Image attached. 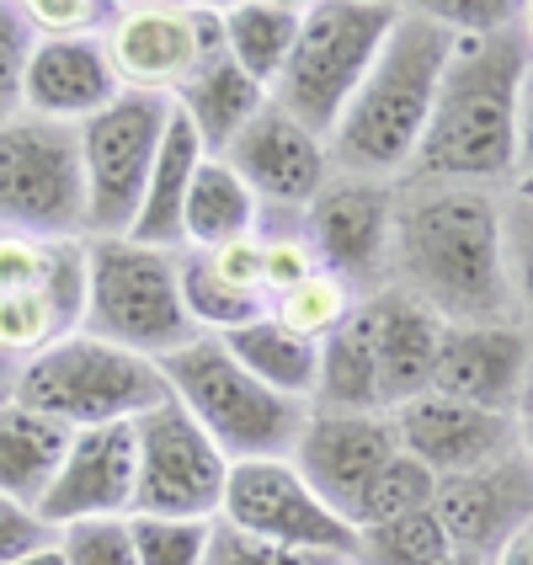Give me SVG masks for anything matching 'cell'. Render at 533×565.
Returning a JSON list of instances; mask_svg holds the SVG:
<instances>
[{
    "mask_svg": "<svg viewBox=\"0 0 533 565\" xmlns=\"http://www.w3.org/2000/svg\"><path fill=\"white\" fill-rule=\"evenodd\" d=\"M390 288H406L443 326L518 320L502 262V192L465 182L395 188Z\"/></svg>",
    "mask_w": 533,
    "mask_h": 565,
    "instance_id": "obj_1",
    "label": "cell"
},
{
    "mask_svg": "<svg viewBox=\"0 0 533 565\" xmlns=\"http://www.w3.org/2000/svg\"><path fill=\"white\" fill-rule=\"evenodd\" d=\"M533 64V43L523 22L480 38H454L448 70L438 81V102L427 134L406 171L411 182H465L497 188L518 160V92Z\"/></svg>",
    "mask_w": 533,
    "mask_h": 565,
    "instance_id": "obj_2",
    "label": "cell"
},
{
    "mask_svg": "<svg viewBox=\"0 0 533 565\" xmlns=\"http://www.w3.org/2000/svg\"><path fill=\"white\" fill-rule=\"evenodd\" d=\"M448 49L454 32H443L422 6H401V22L390 28L374 70L363 75L337 128L326 134V160L337 177H369V182L406 177L438 102Z\"/></svg>",
    "mask_w": 533,
    "mask_h": 565,
    "instance_id": "obj_3",
    "label": "cell"
},
{
    "mask_svg": "<svg viewBox=\"0 0 533 565\" xmlns=\"http://www.w3.org/2000/svg\"><path fill=\"white\" fill-rule=\"evenodd\" d=\"M160 379L171 390V401L188 411L192 422L209 433L230 465H252V459H288L299 427L310 406L288 401L278 390H267L252 379L220 337H192L188 347L160 358Z\"/></svg>",
    "mask_w": 533,
    "mask_h": 565,
    "instance_id": "obj_4",
    "label": "cell"
},
{
    "mask_svg": "<svg viewBox=\"0 0 533 565\" xmlns=\"http://www.w3.org/2000/svg\"><path fill=\"white\" fill-rule=\"evenodd\" d=\"M401 22V6L390 0H315L294 38V54L283 64L273 102L315 139H326L363 75L374 70L390 28Z\"/></svg>",
    "mask_w": 533,
    "mask_h": 565,
    "instance_id": "obj_5",
    "label": "cell"
},
{
    "mask_svg": "<svg viewBox=\"0 0 533 565\" xmlns=\"http://www.w3.org/2000/svg\"><path fill=\"white\" fill-rule=\"evenodd\" d=\"M11 401H22V406L64 422L70 433H81V427L134 422L145 411L166 406L171 390L160 379V363L75 331V337H64L49 352L22 363V374L11 384Z\"/></svg>",
    "mask_w": 533,
    "mask_h": 565,
    "instance_id": "obj_6",
    "label": "cell"
},
{
    "mask_svg": "<svg viewBox=\"0 0 533 565\" xmlns=\"http://www.w3.org/2000/svg\"><path fill=\"white\" fill-rule=\"evenodd\" d=\"M81 331L160 363L188 347L192 331L177 282V252H150L134 241H86V315Z\"/></svg>",
    "mask_w": 533,
    "mask_h": 565,
    "instance_id": "obj_7",
    "label": "cell"
},
{
    "mask_svg": "<svg viewBox=\"0 0 533 565\" xmlns=\"http://www.w3.org/2000/svg\"><path fill=\"white\" fill-rule=\"evenodd\" d=\"M0 230L32 241H86V177L75 128L28 113L0 124Z\"/></svg>",
    "mask_w": 533,
    "mask_h": 565,
    "instance_id": "obj_8",
    "label": "cell"
},
{
    "mask_svg": "<svg viewBox=\"0 0 533 565\" xmlns=\"http://www.w3.org/2000/svg\"><path fill=\"white\" fill-rule=\"evenodd\" d=\"M166 118H171V96L124 92L113 107H102L75 128L81 177H86V241H124L134 230Z\"/></svg>",
    "mask_w": 533,
    "mask_h": 565,
    "instance_id": "obj_9",
    "label": "cell"
},
{
    "mask_svg": "<svg viewBox=\"0 0 533 565\" xmlns=\"http://www.w3.org/2000/svg\"><path fill=\"white\" fill-rule=\"evenodd\" d=\"M230 459L209 443L177 401L134 416V507L128 518H188L214 523Z\"/></svg>",
    "mask_w": 533,
    "mask_h": 565,
    "instance_id": "obj_10",
    "label": "cell"
},
{
    "mask_svg": "<svg viewBox=\"0 0 533 565\" xmlns=\"http://www.w3.org/2000/svg\"><path fill=\"white\" fill-rule=\"evenodd\" d=\"M220 523L262 539V544L305 550V555H326V561L342 565H352V555H358V529L320 502L288 459L230 465Z\"/></svg>",
    "mask_w": 533,
    "mask_h": 565,
    "instance_id": "obj_11",
    "label": "cell"
},
{
    "mask_svg": "<svg viewBox=\"0 0 533 565\" xmlns=\"http://www.w3.org/2000/svg\"><path fill=\"white\" fill-rule=\"evenodd\" d=\"M390 235H395V188L369 177H337L299 214V241L320 273L342 278L352 299L390 288Z\"/></svg>",
    "mask_w": 533,
    "mask_h": 565,
    "instance_id": "obj_12",
    "label": "cell"
},
{
    "mask_svg": "<svg viewBox=\"0 0 533 565\" xmlns=\"http://www.w3.org/2000/svg\"><path fill=\"white\" fill-rule=\"evenodd\" d=\"M102 43L124 92L177 96L192 70L224 49L220 6H118Z\"/></svg>",
    "mask_w": 533,
    "mask_h": 565,
    "instance_id": "obj_13",
    "label": "cell"
},
{
    "mask_svg": "<svg viewBox=\"0 0 533 565\" xmlns=\"http://www.w3.org/2000/svg\"><path fill=\"white\" fill-rule=\"evenodd\" d=\"M214 160H224L246 182V192L262 209H278V214H305L315 192L331 182L326 139H315L305 124H294L273 96L252 124L230 139V150Z\"/></svg>",
    "mask_w": 533,
    "mask_h": 565,
    "instance_id": "obj_14",
    "label": "cell"
},
{
    "mask_svg": "<svg viewBox=\"0 0 533 565\" xmlns=\"http://www.w3.org/2000/svg\"><path fill=\"white\" fill-rule=\"evenodd\" d=\"M433 518L454 544V555L491 565L507 550V539L533 523V459L518 448L486 470L448 475L433 491Z\"/></svg>",
    "mask_w": 533,
    "mask_h": 565,
    "instance_id": "obj_15",
    "label": "cell"
},
{
    "mask_svg": "<svg viewBox=\"0 0 533 565\" xmlns=\"http://www.w3.org/2000/svg\"><path fill=\"white\" fill-rule=\"evenodd\" d=\"M395 454H401V438H395V422H390L384 411H369V416L310 411L305 427H299L294 454H288V465L305 475V486H310L337 518H347L352 502L369 491V480H374Z\"/></svg>",
    "mask_w": 533,
    "mask_h": 565,
    "instance_id": "obj_16",
    "label": "cell"
},
{
    "mask_svg": "<svg viewBox=\"0 0 533 565\" xmlns=\"http://www.w3.org/2000/svg\"><path fill=\"white\" fill-rule=\"evenodd\" d=\"M384 416L395 422L401 454H411L422 470H433L438 480L486 470V465H497V459L523 448L518 416L465 406V401H448V395H433V390L406 401V406L384 411Z\"/></svg>",
    "mask_w": 533,
    "mask_h": 565,
    "instance_id": "obj_17",
    "label": "cell"
},
{
    "mask_svg": "<svg viewBox=\"0 0 533 565\" xmlns=\"http://www.w3.org/2000/svg\"><path fill=\"white\" fill-rule=\"evenodd\" d=\"M529 363H533V331L523 320L443 326L438 363H433V395L518 416L523 384H529Z\"/></svg>",
    "mask_w": 533,
    "mask_h": 565,
    "instance_id": "obj_18",
    "label": "cell"
},
{
    "mask_svg": "<svg viewBox=\"0 0 533 565\" xmlns=\"http://www.w3.org/2000/svg\"><path fill=\"white\" fill-rule=\"evenodd\" d=\"M134 507V422L81 427L70 433L60 475L38 497V518L49 529H70L86 518H128Z\"/></svg>",
    "mask_w": 533,
    "mask_h": 565,
    "instance_id": "obj_19",
    "label": "cell"
},
{
    "mask_svg": "<svg viewBox=\"0 0 533 565\" xmlns=\"http://www.w3.org/2000/svg\"><path fill=\"white\" fill-rule=\"evenodd\" d=\"M124 96L102 38H38L22 75V113L81 128Z\"/></svg>",
    "mask_w": 533,
    "mask_h": 565,
    "instance_id": "obj_20",
    "label": "cell"
},
{
    "mask_svg": "<svg viewBox=\"0 0 533 565\" xmlns=\"http://www.w3.org/2000/svg\"><path fill=\"white\" fill-rule=\"evenodd\" d=\"M358 320L369 331L379 374V406L395 411L433 390V363H438L443 320L422 299H411L406 288H379L358 305Z\"/></svg>",
    "mask_w": 533,
    "mask_h": 565,
    "instance_id": "obj_21",
    "label": "cell"
},
{
    "mask_svg": "<svg viewBox=\"0 0 533 565\" xmlns=\"http://www.w3.org/2000/svg\"><path fill=\"white\" fill-rule=\"evenodd\" d=\"M203 160H209L203 139L192 134L188 113L171 102V118H166V134H160L156 166H150V182H145L139 220H134V230H128L124 241L150 246V252H182V203H188V188Z\"/></svg>",
    "mask_w": 533,
    "mask_h": 565,
    "instance_id": "obj_22",
    "label": "cell"
},
{
    "mask_svg": "<svg viewBox=\"0 0 533 565\" xmlns=\"http://www.w3.org/2000/svg\"><path fill=\"white\" fill-rule=\"evenodd\" d=\"M171 102L188 113V124H192V134L203 139V150H209V156H224L230 139L267 107V92H262L224 49H214L209 60L192 70V81L171 96Z\"/></svg>",
    "mask_w": 533,
    "mask_h": 565,
    "instance_id": "obj_23",
    "label": "cell"
},
{
    "mask_svg": "<svg viewBox=\"0 0 533 565\" xmlns=\"http://www.w3.org/2000/svg\"><path fill=\"white\" fill-rule=\"evenodd\" d=\"M64 448H70V427L64 422L6 395L0 401V497L38 507L49 480L60 475Z\"/></svg>",
    "mask_w": 533,
    "mask_h": 565,
    "instance_id": "obj_24",
    "label": "cell"
},
{
    "mask_svg": "<svg viewBox=\"0 0 533 565\" xmlns=\"http://www.w3.org/2000/svg\"><path fill=\"white\" fill-rule=\"evenodd\" d=\"M256 230H262V203L224 160L209 156L182 203V252H220L235 241H252Z\"/></svg>",
    "mask_w": 533,
    "mask_h": 565,
    "instance_id": "obj_25",
    "label": "cell"
},
{
    "mask_svg": "<svg viewBox=\"0 0 533 565\" xmlns=\"http://www.w3.org/2000/svg\"><path fill=\"white\" fill-rule=\"evenodd\" d=\"M299 22H305V6H294V0H235V6H220L224 54L273 96L283 64L294 54Z\"/></svg>",
    "mask_w": 533,
    "mask_h": 565,
    "instance_id": "obj_26",
    "label": "cell"
},
{
    "mask_svg": "<svg viewBox=\"0 0 533 565\" xmlns=\"http://www.w3.org/2000/svg\"><path fill=\"white\" fill-rule=\"evenodd\" d=\"M224 352L246 369L252 379H262L267 390H278L288 401L310 406L315 401V363H320V342H305L299 331L278 326L273 315H262L241 331H224L220 337Z\"/></svg>",
    "mask_w": 533,
    "mask_h": 565,
    "instance_id": "obj_27",
    "label": "cell"
},
{
    "mask_svg": "<svg viewBox=\"0 0 533 565\" xmlns=\"http://www.w3.org/2000/svg\"><path fill=\"white\" fill-rule=\"evenodd\" d=\"M310 411H342V416H369L379 406V374L374 352H369V331L358 310L320 342V363H315V401Z\"/></svg>",
    "mask_w": 533,
    "mask_h": 565,
    "instance_id": "obj_28",
    "label": "cell"
},
{
    "mask_svg": "<svg viewBox=\"0 0 533 565\" xmlns=\"http://www.w3.org/2000/svg\"><path fill=\"white\" fill-rule=\"evenodd\" d=\"M177 282H182V310H188L198 337H224V331H241L267 315L262 294L224 282L203 252H177Z\"/></svg>",
    "mask_w": 533,
    "mask_h": 565,
    "instance_id": "obj_29",
    "label": "cell"
},
{
    "mask_svg": "<svg viewBox=\"0 0 533 565\" xmlns=\"http://www.w3.org/2000/svg\"><path fill=\"white\" fill-rule=\"evenodd\" d=\"M448 555H454V544L443 534V523L433 518V507H422V512H406L395 523L358 529L352 565H438Z\"/></svg>",
    "mask_w": 533,
    "mask_h": 565,
    "instance_id": "obj_30",
    "label": "cell"
},
{
    "mask_svg": "<svg viewBox=\"0 0 533 565\" xmlns=\"http://www.w3.org/2000/svg\"><path fill=\"white\" fill-rule=\"evenodd\" d=\"M433 491H438V475L422 470L411 454H395V459H390V465L369 480V491L352 502L347 523H352V529H379V523H395V518H406V512L433 507Z\"/></svg>",
    "mask_w": 533,
    "mask_h": 565,
    "instance_id": "obj_31",
    "label": "cell"
},
{
    "mask_svg": "<svg viewBox=\"0 0 533 565\" xmlns=\"http://www.w3.org/2000/svg\"><path fill=\"white\" fill-rule=\"evenodd\" d=\"M352 310H358L352 288H347L342 278H331V273H320V267H315L305 282H294L283 299L267 305V315H273L278 326H288V331H299L305 342H326Z\"/></svg>",
    "mask_w": 533,
    "mask_h": 565,
    "instance_id": "obj_32",
    "label": "cell"
},
{
    "mask_svg": "<svg viewBox=\"0 0 533 565\" xmlns=\"http://www.w3.org/2000/svg\"><path fill=\"white\" fill-rule=\"evenodd\" d=\"M502 262L512 310L518 320H533V182L502 192Z\"/></svg>",
    "mask_w": 533,
    "mask_h": 565,
    "instance_id": "obj_33",
    "label": "cell"
},
{
    "mask_svg": "<svg viewBox=\"0 0 533 565\" xmlns=\"http://www.w3.org/2000/svg\"><path fill=\"white\" fill-rule=\"evenodd\" d=\"M128 534L139 565H203L209 555V523L188 518H128Z\"/></svg>",
    "mask_w": 533,
    "mask_h": 565,
    "instance_id": "obj_34",
    "label": "cell"
},
{
    "mask_svg": "<svg viewBox=\"0 0 533 565\" xmlns=\"http://www.w3.org/2000/svg\"><path fill=\"white\" fill-rule=\"evenodd\" d=\"M60 561L64 565H139L134 561L128 518H86V523L60 529Z\"/></svg>",
    "mask_w": 533,
    "mask_h": 565,
    "instance_id": "obj_35",
    "label": "cell"
},
{
    "mask_svg": "<svg viewBox=\"0 0 533 565\" xmlns=\"http://www.w3.org/2000/svg\"><path fill=\"white\" fill-rule=\"evenodd\" d=\"M32 38H102L113 28V0H22Z\"/></svg>",
    "mask_w": 533,
    "mask_h": 565,
    "instance_id": "obj_36",
    "label": "cell"
},
{
    "mask_svg": "<svg viewBox=\"0 0 533 565\" xmlns=\"http://www.w3.org/2000/svg\"><path fill=\"white\" fill-rule=\"evenodd\" d=\"M32 43L38 38H32L22 6L0 0V124L22 118V75H28Z\"/></svg>",
    "mask_w": 533,
    "mask_h": 565,
    "instance_id": "obj_37",
    "label": "cell"
},
{
    "mask_svg": "<svg viewBox=\"0 0 533 565\" xmlns=\"http://www.w3.org/2000/svg\"><path fill=\"white\" fill-rule=\"evenodd\" d=\"M203 565H342L326 561V555H305V550H278V544H262V539L241 534L230 523H209V555Z\"/></svg>",
    "mask_w": 533,
    "mask_h": 565,
    "instance_id": "obj_38",
    "label": "cell"
},
{
    "mask_svg": "<svg viewBox=\"0 0 533 565\" xmlns=\"http://www.w3.org/2000/svg\"><path fill=\"white\" fill-rule=\"evenodd\" d=\"M422 11H427L443 32H454V38H480V32L523 22V6H518V0H433V6H422Z\"/></svg>",
    "mask_w": 533,
    "mask_h": 565,
    "instance_id": "obj_39",
    "label": "cell"
},
{
    "mask_svg": "<svg viewBox=\"0 0 533 565\" xmlns=\"http://www.w3.org/2000/svg\"><path fill=\"white\" fill-rule=\"evenodd\" d=\"M256 241H262V299L267 305L315 273V256L305 252L299 235H256Z\"/></svg>",
    "mask_w": 533,
    "mask_h": 565,
    "instance_id": "obj_40",
    "label": "cell"
},
{
    "mask_svg": "<svg viewBox=\"0 0 533 565\" xmlns=\"http://www.w3.org/2000/svg\"><path fill=\"white\" fill-rule=\"evenodd\" d=\"M60 241H32V235H6L0 230V294L6 288H32L49 278Z\"/></svg>",
    "mask_w": 533,
    "mask_h": 565,
    "instance_id": "obj_41",
    "label": "cell"
},
{
    "mask_svg": "<svg viewBox=\"0 0 533 565\" xmlns=\"http://www.w3.org/2000/svg\"><path fill=\"white\" fill-rule=\"evenodd\" d=\"M54 539H60V529H49L32 507L0 497V565L22 561V555H32V550H49Z\"/></svg>",
    "mask_w": 533,
    "mask_h": 565,
    "instance_id": "obj_42",
    "label": "cell"
},
{
    "mask_svg": "<svg viewBox=\"0 0 533 565\" xmlns=\"http://www.w3.org/2000/svg\"><path fill=\"white\" fill-rule=\"evenodd\" d=\"M214 262V273L246 294H262V241H235V246H220V252H203Z\"/></svg>",
    "mask_w": 533,
    "mask_h": 565,
    "instance_id": "obj_43",
    "label": "cell"
},
{
    "mask_svg": "<svg viewBox=\"0 0 533 565\" xmlns=\"http://www.w3.org/2000/svg\"><path fill=\"white\" fill-rule=\"evenodd\" d=\"M512 177L533 182V64L523 75V92H518V160H512Z\"/></svg>",
    "mask_w": 533,
    "mask_h": 565,
    "instance_id": "obj_44",
    "label": "cell"
},
{
    "mask_svg": "<svg viewBox=\"0 0 533 565\" xmlns=\"http://www.w3.org/2000/svg\"><path fill=\"white\" fill-rule=\"evenodd\" d=\"M491 565H533V523H523L518 534L507 539V550Z\"/></svg>",
    "mask_w": 533,
    "mask_h": 565,
    "instance_id": "obj_45",
    "label": "cell"
},
{
    "mask_svg": "<svg viewBox=\"0 0 533 565\" xmlns=\"http://www.w3.org/2000/svg\"><path fill=\"white\" fill-rule=\"evenodd\" d=\"M518 438H523V454L533 459V363H529V384H523V401H518Z\"/></svg>",
    "mask_w": 533,
    "mask_h": 565,
    "instance_id": "obj_46",
    "label": "cell"
},
{
    "mask_svg": "<svg viewBox=\"0 0 533 565\" xmlns=\"http://www.w3.org/2000/svg\"><path fill=\"white\" fill-rule=\"evenodd\" d=\"M11 565H64L60 561V539H54L49 550H32V555H22V561H11Z\"/></svg>",
    "mask_w": 533,
    "mask_h": 565,
    "instance_id": "obj_47",
    "label": "cell"
},
{
    "mask_svg": "<svg viewBox=\"0 0 533 565\" xmlns=\"http://www.w3.org/2000/svg\"><path fill=\"white\" fill-rule=\"evenodd\" d=\"M17 374H22V363H11V358L0 352V401L11 395V384H17Z\"/></svg>",
    "mask_w": 533,
    "mask_h": 565,
    "instance_id": "obj_48",
    "label": "cell"
},
{
    "mask_svg": "<svg viewBox=\"0 0 533 565\" xmlns=\"http://www.w3.org/2000/svg\"><path fill=\"white\" fill-rule=\"evenodd\" d=\"M523 32H529V43H533V6H523Z\"/></svg>",
    "mask_w": 533,
    "mask_h": 565,
    "instance_id": "obj_49",
    "label": "cell"
},
{
    "mask_svg": "<svg viewBox=\"0 0 533 565\" xmlns=\"http://www.w3.org/2000/svg\"><path fill=\"white\" fill-rule=\"evenodd\" d=\"M438 565H480V561H470V555H448V561H438Z\"/></svg>",
    "mask_w": 533,
    "mask_h": 565,
    "instance_id": "obj_50",
    "label": "cell"
}]
</instances>
